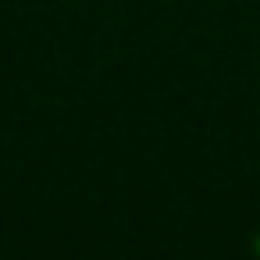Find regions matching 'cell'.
<instances>
[{
  "mask_svg": "<svg viewBox=\"0 0 260 260\" xmlns=\"http://www.w3.org/2000/svg\"><path fill=\"white\" fill-rule=\"evenodd\" d=\"M256 249H260V242H256Z\"/></svg>",
  "mask_w": 260,
  "mask_h": 260,
  "instance_id": "obj_1",
  "label": "cell"
}]
</instances>
